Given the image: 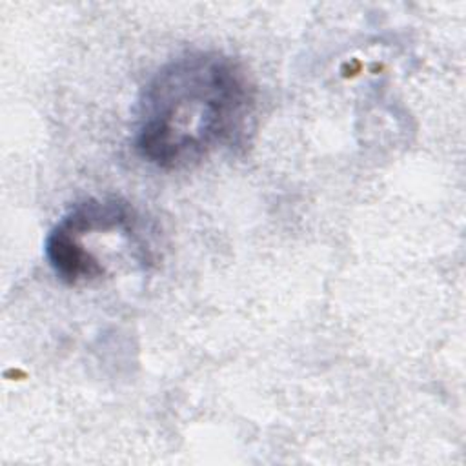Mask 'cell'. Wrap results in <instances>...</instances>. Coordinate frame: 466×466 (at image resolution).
Returning <instances> with one entry per match:
<instances>
[{"instance_id": "6da1fadb", "label": "cell", "mask_w": 466, "mask_h": 466, "mask_svg": "<svg viewBox=\"0 0 466 466\" xmlns=\"http://www.w3.org/2000/svg\"><path fill=\"white\" fill-rule=\"evenodd\" d=\"M253 102L238 62L217 51L186 53L146 84L137 107L135 149L160 169L191 167L244 140Z\"/></svg>"}]
</instances>
